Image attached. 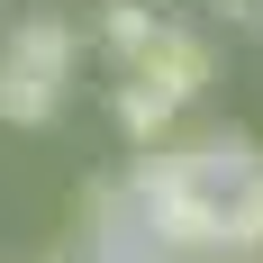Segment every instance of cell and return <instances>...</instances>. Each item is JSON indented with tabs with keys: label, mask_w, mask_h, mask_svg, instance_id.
<instances>
[{
	"label": "cell",
	"mask_w": 263,
	"mask_h": 263,
	"mask_svg": "<svg viewBox=\"0 0 263 263\" xmlns=\"http://www.w3.org/2000/svg\"><path fill=\"white\" fill-rule=\"evenodd\" d=\"M218 254H236V263H254L263 254V173L227 200V227H218Z\"/></svg>",
	"instance_id": "cell-6"
},
{
	"label": "cell",
	"mask_w": 263,
	"mask_h": 263,
	"mask_svg": "<svg viewBox=\"0 0 263 263\" xmlns=\"http://www.w3.org/2000/svg\"><path fill=\"white\" fill-rule=\"evenodd\" d=\"M254 173H263L254 136L245 127H209V136H191V145H145L118 191H127V209L145 218V236L191 263V254H218L227 200H236Z\"/></svg>",
	"instance_id": "cell-1"
},
{
	"label": "cell",
	"mask_w": 263,
	"mask_h": 263,
	"mask_svg": "<svg viewBox=\"0 0 263 263\" xmlns=\"http://www.w3.org/2000/svg\"><path fill=\"white\" fill-rule=\"evenodd\" d=\"M155 27H163V18H155V9H145V0H109V18H100V46L118 54V64H127V54L145 46Z\"/></svg>",
	"instance_id": "cell-7"
},
{
	"label": "cell",
	"mask_w": 263,
	"mask_h": 263,
	"mask_svg": "<svg viewBox=\"0 0 263 263\" xmlns=\"http://www.w3.org/2000/svg\"><path fill=\"white\" fill-rule=\"evenodd\" d=\"M36 263H73V254H36Z\"/></svg>",
	"instance_id": "cell-9"
},
{
	"label": "cell",
	"mask_w": 263,
	"mask_h": 263,
	"mask_svg": "<svg viewBox=\"0 0 263 263\" xmlns=\"http://www.w3.org/2000/svg\"><path fill=\"white\" fill-rule=\"evenodd\" d=\"M73 64H82V36L64 18H18L9 46H0V118L9 127H46L64 91H73Z\"/></svg>",
	"instance_id": "cell-2"
},
{
	"label": "cell",
	"mask_w": 263,
	"mask_h": 263,
	"mask_svg": "<svg viewBox=\"0 0 263 263\" xmlns=\"http://www.w3.org/2000/svg\"><path fill=\"white\" fill-rule=\"evenodd\" d=\"M191 263H236V254H191Z\"/></svg>",
	"instance_id": "cell-8"
},
{
	"label": "cell",
	"mask_w": 263,
	"mask_h": 263,
	"mask_svg": "<svg viewBox=\"0 0 263 263\" xmlns=\"http://www.w3.org/2000/svg\"><path fill=\"white\" fill-rule=\"evenodd\" d=\"M82 263H163V245L145 236V218L127 209L118 182H91V191H82Z\"/></svg>",
	"instance_id": "cell-4"
},
{
	"label": "cell",
	"mask_w": 263,
	"mask_h": 263,
	"mask_svg": "<svg viewBox=\"0 0 263 263\" xmlns=\"http://www.w3.org/2000/svg\"><path fill=\"white\" fill-rule=\"evenodd\" d=\"M109 109H118V136H127L136 155H145V145H163V136H173V118H182V109H163L145 82H118V100H109Z\"/></svg>",
	"instance_id": "cell-5"
},
{
	"label": "cell",
	"mask_w": 263,
	"mask_h": 263,
	"mask_svg": "<svg viewBox=\"0 0 263 263\" xmlns=\"http://www.w3.org/2000/svg\"><path fill=\"white\" fill-rule=\"evenodd\" d=\"M209 73H218V54H209V36H200V27H155V36L127 54V82H145L163 109L200 100V91H209Z\"/></svg>",
	"instance_id": "cell-3"
}]
</instances>
